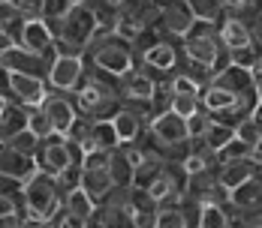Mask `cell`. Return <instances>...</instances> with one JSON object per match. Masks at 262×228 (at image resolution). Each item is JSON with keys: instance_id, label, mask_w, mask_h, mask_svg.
Here are the masks:
<instances>
[{"instance_id": "obj_17", "label": "cell", "mask_w": 262, "mask_h": 228, "mask_svg": "<svg viewBox=\"0 0 262 228\" xmlns=\"http://www.w3.org/2000/svg\"><path fill=\"white\" fill-rule=\"evenodd\" d=\"M39 171L36 165V156L30 153H21L9 144H0V178H9V180H18V183H27Z\"/></svg>"}, {"instance_id": "obj_27", "label": "cell", "mask_w": 262, "mask_h": 228, "mask_svg": "<svg viewBox=\"0 0 262 228\" xmlns=\"http://www.w3.org/2000/svg\"><path fill=\"white\" fill-rule=\"evenodd\" d=\"M108 171H112V178H115V186H124V189L133 186V180H136V165L130 162L124 144L108 153Z\"/></svg>"}, {"instance_id": "obj_8", "label": "cell", "mask_w": 262, "mask_h": 228, "mask_svg": "<svg viewBox=\"0 0 262 228\" xmlns=\"http://www.w3.org/2000/svg\"><path fill=\"white\" fill-rule=\"evenodd\" d=\"M81 147L79 144H73L67 135H49V138H42V144H39V150H36V165H39V171H46V174H63L67 168H73V165H81Z\"/></svg>"}, {"instance_id": "obj_40", "label": "cell", "mask_w": 262, "mask_h": 228, "mask_svg": "<svg viewBox=\"0 0 262 228\" xmlns=\"http://www.w3.org/2000/svg\"><path fill=\"white\" fill-rule=\"evenodd\" d=\"M247 15V33H250V45L262 57V12H244Z\"/></svg>"}, {"instance_id": "obj_9", "label": "cell", "mask_w": 262, "mask_h": 228, "mask_svg": "<svg viewBox=\"0 0 262 228\" xmlns=\"http://www.w3.org/2000/svg\"><path fill=\"white\" fill-rule=\"evenodd\" d=\"M0 69L3 72H18V75H33L49 81L52 60L46 54L25 48V45H0Z\"/></svg>"}, {"instance_id": "obj_18", "label": "cell", "mask_w": 262, "mask_h": 228, "mask_svg": "<svg viewBox=\"0 0 262 228\" xmlns=\"http://www.w3.org/2000/svg\"><path fill=\"white\" fill-rule=\"evenodd\" d=\"M21 45H25V48H30V51H36V54H46L49 60H54V57L60 54L57 36H54L52 27L46 24V18H30V21H27Z\"/></svg>"}, {"instance_id": "obj_39", "label": "cell", "mask_w": 262, "mask_h": 228, "mask_svg": "<svg viewBox=\"0 0 262 228\" xmlns=\"http://www.w3.org/2000/svg\"><path fill=\"white\" fill-rule=\"evenodd\" d=\"M30 132H36L39 138H49V135H54L52 129V120H49V114H46V108L42 105H36V108H30Z\"/></svg>"}, {"instance_id": "obj_19", "label": "cell", "mask_w": 262, "mask_h": 228, "mask_svg": "<svg viewBox=\"0 0 262 228\" xmlns=\"http://www.w3.org/2000/svg\"><path fill=\"white\" fill-rule=\"evenodd\" d=\"M187 195L196 198L199 204H229V189L220 183L217 171H211V174H190Z\"/></svg>"}, {"instance_id": "obj_25", "label": "cell", "mask_w": 262, "mask_h": 228, "mask_svg": "<svg viewBox=\"0 0 262 228\" xmlns=\"http://www.w3.org/2000/svg\"><path fill=\"white\" fill-rule=\"evenodd\" d=\"M27 21H30L27 15L9 9V6H0V45H21Z\"/></svg>"}, {"instance_id": "obj_1", "label": "cell", "mask_w": 262, "mask_h": 228, "mask_svg": "<svg viewBox=\"0 0 262 228\" xmlns=\"http://www.w3.org/2000/svg\"><path fill=\"white\" fill-rule=\"evenodd\" d=\"M70 93H73L79 114L91 117V120H115V114L124 108L121 78L103 72L100 66H91V63H88V72Z\"/></svg>"}, {"instance_id": "obj_12", "label": "cell", "mask_w": 262, "mask_h": 228, "mask_svg": "<svg viewBox=\"0 0 262 228\" xmlns=\"http://www.w3.org/2000/svg\"><path fill=\"white\" fill-rule=\"evenodd\" d=\"M88 72V57L84 54H70V51H60L52 60V69H49V87L52 90H73L81 81V75Z\"/></svg>"}, {"instance_id": "obj_21", "label": "cell", "mask_w": 262, "mask_h": 228, "mask_svg": "<svg viewBox=\"0 0 262 228\" xmlns=\"http://www.w3.org/2000/svg\"><path fill=\"white\" fill-rule=\"evenodd\" d=\"M27 126H30V108L15 99H3V105H0V141L25 132Z\"/></svg>"}, {"instance_id": "obj_45", "label": "cell", "mask_w": 262, "mask_h": 228, "mask_svg": "<svg viewBox=\"0 0 262 228\" xmlns=\"http://www.w3.org/2000/svg\"><path fill=\"white\" fill-rule=\"evenodd\" d=\"M226 12H244V0H223Z\"/></svg>"}, {"instance_id": "obj_35", "label": "cell", "mask_w": 262, "mask_h": 228, "mask_svg": "<svg viewBox=\"0 0 262 228\" xmlns=\"http://www.w3.org/2000/svg\"><path fill=\"white\" fill-rule=\"evenodd\" d=\"M157 228H187L181 204H163L157 210Z\"/></svg>"}, {"instance_id": "obj_5", "label": "cell", "mask_w": 262, "mask_h": 228, "mask_svg": "<svg viewBox=\"0 0 262 228\" xmlns=\"http://www.w3.org/2000/svg\"><path fill=\"white\" fill-rule=\"evenodd\" d=\"M139 63H142L148 72H154L160 81L178 75V72L184 69V63H187L184 39L181 36H172V33H160L157 42H154L148 51L139 54Z\"/></svg>"}, {"instance_id": "obj_16", "label": "cell", "mask_w": 262, "mask_h": 228, "mask_svg": "<svg viewBox=\"0 0 262 228\" xmlns=\"http://www.w3.org/2000/svg\"><path fill=\"white\" fill-rule=\"evenodd\" d=\"M169 90H172V111H178L181 117H193L202 108V84L193 81L187 72L172 75Z\"/></svg>"}, {"instance_id": "obj_4", "label": "cell", "mask_w": 262, "mask_h": 228, "mask_svg": "<svg viewBox=\"0 0 262 228\" xmlns=\"http://www.w3.org/2000/svg\"><path fill=\"white\" fill-rule=\"evenodd\" d=\"M97 33H100V21H97V9L91 0L76 3L54 30L60 51H70V54H84Z\"/></svg>"}, {"instance_id": "obj_49", "label": "cell", "mask_w": 262, "mask_h": 228, "mask_svg": "<svg viewBox=\"0 0 262 228\" xmlns=\"http://www.w3.org/2000/svg\"><path fill=\"white\" fill-rule=\"evenodd\" d=\"M253 72H262V57H259V63H256V66H253Z\"/></svg>"}, {"instance_id": "obj_47", "label": "cell", "mask_w": 262, "mask_h": 228, "mask_svg": "<svg viewBox=\"0 0 262 228\" xmlns=\"http://www.w3.org/2000/svg\"><path fill=\"white\" fill-rule=\"evenodd\" d=\"M253 78H256V90H259V102H262V72H253Z\"/></svg>"}, {"instance_id": "obj_10", "label": "cell", "mask_w": 262, "mask_h": 228, "mask_svg": "<svg viewBox=\"0 0 262 228\" xmlns=\"http://www.w3.org/2000/svg\"><path fill=\"white\" fill-rule=\"evenodd\" d=\"M49 81L46 78H33V75H18V72H3V84H0V96L3 99H15L27 105V108H36L42 105L49 96Z\"/></svg>"}, {"instance_id": "obj_11", "label": "cell", "mask_w": 262, "mask_h": 228, "mask_svg": "<svg viewBox=\"0 0 262 228\" xmlns=\"http://www.w3.org/2000/svg\"><path fill=\"white\" fill-rule=\"evenodd\" d=\"M154 27H160L157 24V0H130L124 6V12L118 15L115 30L133 42L136 36H142L145 30H154Z\"/></svg>"}, {"instance_id": "obj_31", "label": "cell", "mask_w": 262, "mask_h": 228, "mask_svg": "<svg viewBox=\"0 0 262 228\" xmlns=\"http://www.w3.org/2000/svg\"><path fill=\"white\" fill-rule=\"evenodd\" d=\"M229 219H232V207L229 204H205L199 228H229Z\"/></svg>"}, {"instance_id": "obj_15", "label": "cell", "mask_w": 262, "mask_h": 228, "mask_svg": "<svg viewBox=\"0 0 262 228\" xmlns=\"http://www.w3.org/2000/svg\"><path fill=\"white\" fill-rule=\"evenodd\" d=\"M42 108H46V114L52 120L54 135H70V129L76 126V120H79V108L73 102V93H67V90H49Z\"/></svg>"}, {"instance_id": "obj_30", "label": "cell", "mask_w": 262, "mask_h": 228, "mask_svg": "<svg viewBox=\"0 0 262 228\" xmlns=\"http://www.w3.org/2000/svg\"><path fill=\"white\" fill-rule=\"evenodd\" d=\"M63 207H67V210H73V213L81 216V219H88V222H91V219H94V213H97V201H94L81 186L63 195Z\"/></svg>"}, {"instance_id": "obj_26", "label": "cell", "mask_w": 262, "mask_h": 228, "mask_svg": "<svg viewBox=\"0 0 262 228\" xmlns=\"http://www.w3.org/2000/svg\"><path fill=\"white\" fill-rule=\"evenodd\" d=\"M115 132H118V138H121V144H130V141H136L145 129H148V123H145V117L142 114H136L133 108H121L118 114H115Z\"/></svg>"}, {"instance_id": "obj_14", "label": "cell", "mask_w": 262, "mask_h": 228, "mask_svg": "<svg viewBox=\"0 0 262 228\" xmlns=\"http://www.w3.org/2000/svg\"><path fill=\"white\" fill-rule=\"evenodd\" d=\"M148 129L157 135L160 141L169 147V159H172V150L175 147H181V144H187V141H193V135H190V123H187V117H181L178 111H163L160 117H154L151 123H148Z\"/></svg>"}, {"instance_id": "obj_22", "label": "cell", "mask_w": 262, "mask_h": 228, "mask_svg": "<svg viewBox=\"0 0 262 228\" xmlns=\"http://www.w3.org/2000/svg\"><path fill=\"white\" fill-rule=\"evenodd\" d=\"M220 39H223V45L229 51L235 48H244V45H250V33H247V15L244 12H226L220 21Z\"/></svg>"}, {"instance_id": "obj_48", "label": "cell", "mask_w": 262, "mask_h": 228, "mask_svg": "<svg viewBox=\"0 0 262 228\" xmlns=\"http://www.w3.org/2000/svg\"><path fill=\"white\" fill-rule=\"evenodd\" d=\"M253 156L259 159V165H262V141H259V144H256V147H253Z\"/></svg>"}, {"instance_id": "obj_13", "label": "cell", "mask_w": 262, "mask_h": 228, "mask_svg": "<svg viewBox=\"0 0 262 228\" xmlns=\"http://www.w3.org/2000/svg\"><path fill=\"white\" fill-rule=\"evenodd\" d=\"M196 21L199 18H196L190 0H157V24L163 33L184 36Z\"/></svg>"}, {"instance_id": "obj_38", "label": "cell", "mask_w": 262, "mask_h": 228, "mask_svg": "<svg viewBox=\"0 0 262 228\" xmlns=\"http://www.w3.org/2000/svg\"><path fill=\"white\" fill-rule=\"evenodd\" d=\"M217 156H220V162H229V159H244V156H253V147H250L244 138H238V132H235V138H232L223 150H217Z\"/></svg>"}, {"instance_id": "obj_44", "label": "cell", "mask_w": 262, "mask_h": 228, "mask_svg": "<svg viewBox=\"0 0 262 228\" xmlns=\"http://www.w3.org/2000/svg\"><path fill=\"white\" fill-rule=\"evenodd\" d=\"M15 228H46V222H42V219H33V216H27L25 222H18Z\"/></svg>"}, {"instance_id": "obj_42", "label": "cell", "mask_w": 262, "mask_h": 228, "mask_svg": "<svg viewBox=\"0 0 262 228\" xmlns=\"http://www.w3.org/2000/svg\"><path fill=\"white\" fill-rule=\"evenodd\" d=\"M229 54H232V63H235V66H244V69H253V66L259 63V54L253 51V45L235 48V51H229Z\"/></svg>"}, {"instance_id": "obj_36", "label": "cell", "mask_w": 262, "mask_h": 228, "mask_svg": "<svg viewBox=\"0 0 262 228\" xmlns=\"http://www.w3.org/2000/svg\"><path fill=\"white\" fill-rule=\"evenodd\" d=\"M46 228H88V219H81V216H76L73 210L60 207L54 216L46 219Z\"/></svg>"}, {"instance_id": "obj_28", "label": "cell", "mask_w": 262, "mask_h": 228, "mask_svg": "<svg viewBox=\"0 0 262 228\" xmlns=\"http://www.w3.org/2000/svg\"><path fill=\"white\" fill-rule=\"evenodd\" d=\"M232 138H235V126H226V123H220V120H214V117H211L208 126H205V132H202L196 141H202L208 150L217 153V150H223Z\"/></svg>"}, {"instance_id": "obj_29", "label": "cell", "mask_w": 262, "mask_h": 228, "mask_svg": "<svg viewBox=\"0 0 262 228\" xmlns=\"http://www.w3.org/2000/svg\"><path fill=\"white\" fill-rule=\"evenodd\" d=\"M145 192H148V198L157 204V207H163V204H178V201H181L178 189L172 186V180L166 178V171H160L157 178L145 186Z\"/></svg>"}, {"instance_id": "obj_37", "label": "cell", "mask_w": 262, "mask_h": 228, "mask_svg": "<svg viewBox=\"0 0 262 228\" xmlns=\"http://www.w3.org/2000/svg\"><path fill=\"white\" fill-rule=\"evenodd\" d=\"M0 6H9V9L27 15V18H42L46 0H0Z\"/></svg>"}, {"instance_id": "obj_23", "label": "cell", "mask_w": 262, "mask_h": 228, "mask_svg": "<svg viewBox=\"0 0 262 228\" xmlns=\"http://www.w3.org/2000/svg\"><path fill=\"white\" fill-rule=\"evenodd\" d=\"M229 204L241 210V213H253V210H262V171L253 174L250 180H244L241 186H235L229 192Z\"/></svg>"}, {"instance_id": "obj_46", "label": "cell", "mask_w": 262, "mask_h": 228, "mask_svg": "<svg viewBox=\"0 0 262 228\" xmlns=\"http://www.w3.org/2000/svg\"><path fill=\"white\" fill-rule=\"evenodd\" d=\"M244 12H262V0H244Z\"/></svg>"}, {"instance_id": "obj_7", "label": "cell", "mask_w": 262, "mask_h": 228, "mask_svg": "<svg viewBox=\"0 0 262 228\" xmlns=\"http://www.w3.org/2000/svg\"><path fill=\"white\" fill-rule=\"evenodd\" d=\"M67 138H70L73 144H79L81 153H94V150L112 153L115 147H121V138H118L112 120H91V117H84V114H79L76 126L70 129Z\"/></svg>"}, {"instance_id": "obj_32", "label": "cell", "mask_w": 262, "mask_h": 228, "mask_svg": "<svg viewBox=\"0 0 262 228\" xmlns=\"http://www.w3.org/2000/svg\"><path fill=\"white\" fill-rule=\"evenodd\" d=\"M193 12L199 21H220L226 15V3L223 0H190Z\"/></svg>"}, {"instance_id": "obj_33", "label": "cell", "mask_w": 262, "mask_h": 228, "mask_svg": "<svg viewBox=\"0 0 262 228\" xmlns=\"http://www.w3.org/2000/svg\"><path fill=\"white\" fill-rule=\"evenodd\" d=\"M76 3H81V0H46V9H42L46 24L52 27V30H57V24L67 18V12H70Z\"/></svg>"}, {"instance_id": "obj_24", "label": "cell", "mask_w": 262, "mask_h": 228, "mask_svg": "<svg viewBox=\"0 0 262 228\" xmlns=\"http://www.w3.org/2000/svg\"><path fill=\"white\" fill-rule=\"evenodd\" d=\"M81 189L97 201V207L118 189L115 186V178H112V171H108V165L105 168H84L81 171Z\"/></svg>"}, {"instance_id": "obj_34", "label": "cell", "mask_w": 262, "mask_h": 228, "mask_svg": "<svg viewBox=\"0 0 262 228\" xmlns=\"http://www.w3.org/2000/svg\"><path fill=\"white\" fill-rule=\"evenodd\" d=\"M0 144H9V147H15V150H21V153H30V156H36V150H39V144H42V138H39L36 132H30V129H25V132H18V135L6 138V141H0Z\"/></svg>"}, {"instance_id": "obj_20", "label": "cell", "mask_w": 262, "mask_h": 228, "mask_svg": "<svg viewBox=\"0 0 262 228\" xmlns=\"http://www.w3.org/2000/svg\"><path fill=\"white\" fill-rule=\"evenodd\" d=\"M262 165L256 156H244V159H229V162H220V171H217V178L220 183L232 192L235 186H241L244 180H250L253 174H259Z\"/></svg>"}, {"instance_id": "obj_6", "label": "cell", "mask_w": 262, "mask_h": 228, "mask_svg": "<svg viewBox=\"0 0 262 228\" xmlns=\"http://www.w3.org/2000/svg\"><path fill=\"white\" fill-rule=\"evenodd\" d=\"M25 195H27V207H30V216L33 219H49L54 216L60 207H63V189L57 178L46 174V171H36L33 178L25 183Z\"/></svg>"}, {"instance_id": "obj_41", "label": "cell", "mask_w": 262, "mask_h": 228, "mask_svg": "<svg viewBox=\"0 0 262 228\" xmlns=\"http://www.w3.org/2000/svg\"><path fill=\"white\" fill-rule=\"evenodd\" d=\"M232 207V204H229ZM229 228H262V210H253V213H241L232 207V219H229Z\"/></svg>"}, {"instance_id": "obj_2", "label": "cell", "mask_w": 262, "mask_h": 228, "mask_svg": "<svg viewBox=\"0 0 262 228\" xmlns=\"http://www.w3.org/2000/svg\"><path fill=\"white\" fill-rule=\"evenodd\" d=\"M181 39H184V54H187V60H193V63L211 69V75H217V72H223L226 66H232V54H229V48H226L223 39H220L217 21H196Z\"/></svg>"}, {"instance_id": "obj_3", "label": "cell", "mask_w": 262, "mask_h": 228, "mask_svg": "<svg viewBox=\"0 0 262 228\" xmlns=\"http://www.w3.org/2000/svg\"><path fill=\"white\" fill-rule=\"evenodd\" d=\"M84 57H88L91 66H100L103 72H112V75H118V78L127 75L133 66L139 63L133 42L127 36H121L118 30H100L94 36V42L88 45Z\"/></svg>"}, {"instance_id": "obj_43", "label": "cell", "mask_w": 262, "mask_h": 228, "mask_svg": "<svg viewBox=\"0 0 262 228\" xmlns=\"http://www.w3.org/2000/svg\"><path fill=\"white\" fill-rule=\"evenodd\" d=\"M105 165H108V153H103V150H94V153L81 156V168H105Z\"/></svg>"}]
</instances>
